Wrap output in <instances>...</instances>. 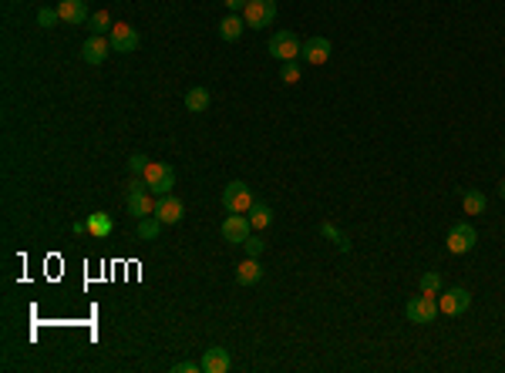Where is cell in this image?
I'll use <instances>...</instances> for the list:
<instances>
[{
  "instance_id": "1",
  "label": "cell",
  "mask_w": 505,
  "mask_h": 373,
  "mask_svg": "<svg viewBox=\"0 0 505 373\" xmlns=\"http://www.w3.org/2000/svg\"><path fill=\"white\" fill-rule=\"evenodd\" d=\"M475 243H478V232H475V225L472 222H455L451 229H448L445 245H448L451 256H465V252H472Z\"/></svg>"
},
{
  "instance_id": "2",
  "label": "cell",
  "mask_w": 505,
  "mask_h": 373,
  "mask_svg": "<svg viewBox=\"0 0 505 373\" xmlns=\"http://www.w3.org/2000/svg\"><path fill=\"white\" fill-rule=\"evenodd\" d=\"M442 310H438V299H435V293H421V296H411L408 306H405V317L411 319V323H418V326H425V323H435V317H438Z\"/></svg>"
},
{
  "instance_id": "3",
  "label": "cell",
  "mask_w": 505,
  "mask_h": 373,
  "mask_svg": "<svg viewBox=\"0 0 505 373\" xmlns=\"http://www.w3.org/2000/svg\"><path fill=\"white\" fill-rule=\"evenodd\" d=\"M243 20H246V31H263L276 20V0H250L246 10H243Z\"/></svg>"
},
{
  "instance_id": "4",
  "label": "cell",
  "mask_w": 505,
  "mask_h": 373,
  "mask_svg": "<svg viewBox=\"0 0 505 373\" xmlns=\"http://www.w3.org/2000/svg\"><path fill=\"white\" fill-rule=\"evenodd\" d=\"M142 178L149 182V192H156V195H169V192L175 188V168L165 165V162H149V168H145Z\"/></svg>"
},
{
  "instance_id": "5",
  "label": "cell",
  "mask_w": 505,
  "mask_h": 373,
  "mask_svg": "<svg viewBox=\"0 0 505 373\" xmlns=\"http://www.w3.org/2000/svg\"><path fill=\"white\" fill-rule=\"evenodd\" d=\"M270 54L276 61H296V57L303 54V44H300V38L293 31H276L270 38Z\"/></svg>"
},
{
  "instance_id": "6",
  "label": "cell",
  "mask_w": 505,
  "mask_h": 373,
  "mask_svg": "<svg viewBox=\"0 0 505 373\" xmlns=\"http://www.w3.org/2000/svg\"><path fill=\"white\" fill-rule=\"evenodd\" d=\"M223 208L246 215L252 208V188L246 185V182H229V185L223 188Z\"/></svg>"
},
{
  "instance_id": "7",
  "label": "cell",
  "mask_w": 505,
  "mask_h": 373,
  "mask_svg": "<svg viewBox=\"0 0 505 373\" xmlns=\"http://www.w3.org/2000/svg\"><path fill=\"white\" fill-rule=\"evenodd\" d=\"M468 306H472V293L465 286H451V289H445L438 296V310L445 317H462V313H468Z\"/></svg>"
},
{
  "instance_id": "8",
  "label": "cell",
  "mask_w": 505,
  "mask_h": 373,
  "mask_svg": "<svg viewBox=\"0 0 505 373\" xmlns=\"http://www.w3.org/2000/svg\"><path fill=\"white\" fill-rule=\"evenodd\" d=\"M250 229H252V225H250V215H243V212H229L219 232H223V239H226V243L243 245L246 239H250Z\"/></svg>"
},
{
  "instance_id": "9",
  "label": "cell",
  "mask_w": 505,
  "mask_h": 373,
  "mask_svg": "<svg viewBox=\"0 0 505 373\" xmlns=\"http://www.w3.org/2000/svg\"><path fill=\"white\" fill-rule=\"evenodd\" d=\"M108 40H112V51H118V54H135L138 44H142V38H138V31L132 24H115Z\"/></svg>"
},
{
  "instance_id": "10",
  "label": "cell",
  "mask_w": 505,
  "mask_h": 373,
  "mask_svg": "<svg viewBox=\"0 0 505 373\" xmlns=\"http://www.w3.org/2000/svg\"><path fill=\"white\" fill-rule=\"evenodd\" d=\"M108 51H112V40L105 38V34H91V38L81 44V57H84L88 64H105V61H108Z\"/></svg>"
},
{
  "instance_id": "11",
  "label": "cell",
  "mask_w": 505,
  "mask_h": 373,
  "mask_svg": "<svg viewBox=\"0 0 505 373\" xmlns=\"http://www.w3.org/2000/svg\"><path fill=\"white\" fill-rule=\"evenodd\" d=\"M233 370V356L226 347H209L202 353V373H229Z\"/></svg>"
},
{
  "instance_id": "12",
  "label": "cell",
  "mask_w": 505,
  "mask_h": 373,
  "mask_svg": "<svg viewBox=\"0 0 505 373\" xmlns=\"http://www.w3.org/2000/svg\"><path fill=\"white\" fill-rule=\"evenodd\" d=\"M156 215H158V219H162L165 225H175V222H182V215H186V206H182V199H175L172 192H169V195H158Z\"/></svg>"
},
{
  "instance_id": "13",
  "label": "cell",
  "mask_w": 505,
  "mask_h": 373,
  "mask_svg": "<svg viewBox=\"0 0 505 373\" xmlns=\"http://www.w3.org/2000/svg\"><path fill=\"white\" fill-rule=\"evenodd\" d=\"M125 202H128V215L145 219V215H156L158 199H152L149 192H125Z\"/></svg>"
},
{
  "instance_id": "14",
  "label": "cell",
  "mask_w": 505,
  "mask_h": 373,
  "mask_svg": "<svg viewBox=\"0 0 505 373\" xmlns=\"http://www.w3.org/2000/svg\"><path fill=\"white\" fill-rule=\"evenodd\" d=\"M331 40L327 38H310L303 40V57H307V64H313V68H320V64H327L331 61Z\"/></svg>"
},
{
  "instance_id": "15",
  "label": "cell",
  "mask_w": 505,
  "mask_h": 373,
  "mask_svg": "<svg viewBox=\"0 0 505 373\" xmlns=\"http://www.w3.org/2000/svg\"><path fill=\"white\" fill-rule=\"evenodd\" d=\"M58 14H61V20H64V24H75V27H78V24H88V17H91L84 0H61Z\"/></svg>"
},
{
  "instance_id": "16",
  "label": "cell",
  "mask_w": 505,
  "mask_h": 373,
  "mask_svg": "<svg viewBox=\"0 0 505 373\" xmlns=\"http://www.w3.org/2000/svg\"><path fill=\"white\" fill-rule=\"evenodd\" d=\"M259 280H263V266H259L256 256H246V262L236 266V282L239 286H256Z\"/></svg>"
},
{
  "instance_id": "17",
  "label": "cell",
  "mask_w": 505,
  "mask_h": 373,
  "mask_svg": "<svg viewBox=\"0 0 505 373\" xmlns=\"http://www.w3.org/2000/svg\"><path fill=\"white\" fill-rule=\"evenodd\" d=\"M243 31H246V20H243V14H229L226 20H219V38L229 40V44L243 38Z\"/></svg>"
},
{
  "instance_id": "18",
  "label": "cell",
  "mask_w": 505,
  "mask_h": 373,
  "mask_svg": "<svg viewBox=\"0 0 505 373\" xmlns=\"http://www.w3.org/2000/svg\"><path fill=\"white\" fill-rule=\"evenodd\" d=\"M112 229H115V222H112V215H108V212H91V215H88V232H91L95 239L112 236Z\"/></svg>"
},
{
  "instance_id": "19",
  "label": "cell",
  "mask_w": 505,
  "mask_h": 373,
  "mask_svg": "<svg viewBox=\"0 0 505 373\" xmlns=\"http://www.w3.org/2000/svg\"><path fill=\"white\" fill-rule=\"evenodd\" d=\"M209 101H213L209 88H189V94H186V108H189L193 114L206 112V108H209Z\"/></svg>"
},
{
  "instance_id": "20",
  "label": "cell",
  "mask_w": 505,
  "mask_h": 373,
  "mask_svg": "<svg viewBox=\"0 0 505 373\" xmlns=\"http://www.w3.org/2000/svg\"><path fill=\"white\" fill-rule=\"evenodd\" d=\"M250 225L252 229H270L273 225V208L270 206H263V202H252V208H250Z\"/></svg>"
},
{
  "instance_id": "21",
  "label": "cell",
  "mask_w": 505,
  "mask_h": 373,
  "mask_svg": "<svg viewBox=\"0 0 505 373\" xmlns=\"http://www.w3.org/2000/svg\"><path fill=\"white\" fill-rule=\"evenodd\" d=\"M162 219L158 215H145V219H138V239H145V243H152L158 239V232H162Z\"/></svg>"
},
{
  "instance_id": "22",
  "label": "cell",
  "mask_w": 505,
  "mask_h": 373,
  "mask_svg": "<svg viewBox=\"0 0 505 373\" xmlns=\"http://www.w3.org/2000/svg\"><path fill=\"white\" fill-rule=\"evenodd\" d=\"M485 195L478 192V188H472V192H465V199H462V208H465V215H482L485 212Z\"/></svg>"
},
{
  "instance_id": "23",
  "label": "cell",
  "mask_w": 505,
  "mask_h": 373,
  "mask_svg": "<svg viewBox=\"0 0 505 373\" xmlns=\"http://www.w3.org/2000/svg\"><path fill=\"white\" fill-rule=\"evenodd\" d=\"M88 27H91V34H112V14L108 10H98V14H91L88 17Z\"/></svg>"
},
{
  "instance_id": "24",
  "label": "cell",
  "mask_w": 505,
  "mask_h": 373,
  "mask_svg": "<svg viewBox=\"0 0 505 373\" xmlns=\"http://www.w3.org/2000/svg\"><path fill=\"white\" fill-rule=\"evenodd\" d=\"M280 81L296 84V81H300V64H296V61H283V68H280Z\"/></svg>"
},
{
  "instance_id": "25",
  "label": "cell",
  "mask_w": 505,
  "mask_h": 373,
  "mask_svg": "<svg viewBox=\"0 0 505 373\" xmlns=\"http://www.w3.org/2000/svg\"><path fill=\"white\" fill-rule=\"evenodd\" d=\"M421 293H435V296H438V293H442V276H438V273H425V276H421Z\"/></svg>"
},
{
  "instance_id": "26",
  "label": "cell",
  "mask_w": 505,
  "mask_h": 373,
  "mask_svg": "<svg viewBox=\"0 0 505 373\" xmlns=\"http://www.w3.org/2000/svg\"><path fill=\"white\" fill-rule=\"evenodd\" d=\"M58 20H61L58 7H40V10H38V24H40V27H54Z\"/></svg>"
},
{
  "instance_id": "27",
  "label": "cell",
  "mask_w": 505,
  "mask_h": 373,
  "mask_svg": "<svg viewBox=\"0 0 505 373\" xmlns=\"http://www.w3.org/2000/svg\"><path fill=\"white\" fill-rule=\"evenodd\" d=\"M243 249H246V256H263V249H266V243H263V236H250L246 243H243Z\"/></svg>"
},
{
  "instance_id": "28",
  "label": "cell",
  "mask_w": 505,
  "mask_h": 373,
  "mask_svg": "<svg viewBox=\"0 0 505 373\" xmlns=\"http://www.w3.org/2000/svg\"><path fill=\"white\" fill-rule=\"evenodd\" d=\"M149 162H152V158L138 151V155H132V158H128V168H132L135 175H145V168H149Z\"/></svg>"
},
{
  "instance_id": "29",
  "label": "cell",
  "mask_w": 505,
  "mask_h": 373,
  "mask_svg": "<svg viewBox=\"0 0 505 373\" xmlns=\"http://www.w3.org/2000/svg\"><path fill=\"white\" fill-rule=\"evenodd\" d=\"M172 370H175V373H202V363H193V360H179Z\"/></svg>"
},
{
  "instance_id": "30",
  "label": "cell",
  "mask_w": 505,
  "mask_h": 373,
  "mask_svg": "<svg viewBox=\"0 0 505 373\" xmlns=\"http://www.w3.org/2000/svg\"><path fill=\"white\" fill-rule=\"evenodd\" d=\"M223 3H226V7H229V14H243V10H246V3H250V0H223Z\"/></svg>"
},
{
  "instance_id": "31",
  "label": "cell",
  "mask_w": 505,
  "mask_h": 373,
  "mask_svg": "<svg viewBox=\"0 0 505 373\" xmlns=\"http://www.w3.org/2000/svg\"><path fill=\"white\" fill-rule=\"evenodd\" d=\"M499 195H502V202H505V178L499 182Z\"/></svg>"
},
{
  "instance_id": "32",
  "label": "cell",
  "mask_w": 505,
  "mask_h": 373,
  "mask_svg": "<svg viewBox=\"0 0 505 373\" xmlns=\"http://www.w3.org/2000/svg\"><path fill=\"white\" fill-rule=\"evenodd\" d=\"M502 162H505V155H502Z\"/></svg>"
}]
</instances>
